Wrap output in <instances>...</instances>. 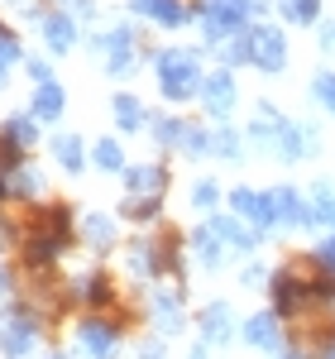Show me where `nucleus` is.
Masks as SVG:
<instances>
[{
  "label": "nucleus",
  "mask_w": 335,
  "mask_h": 359,
  "mask_svg": "<svg viewBox=\"0 0 335 359\" xmlns=\"http://www.w3.org/2000/svg\"><path fill=\"white\" fill-rule=\"evenodd\" d=\"M106 48H111V62H106L111 72H120V77H125V72H135V53H130V29H115L111 39H106Z\"/></svg>",
  "instance_id": "14"
},
{
  "label": "nucleus",
  "mask_w": 335,
  "mask_h": 359,
  "mask_svg": "<svg viewBox=\"0 0 335 359\" xmlns=\"http://www.w3.org/2000/svg\"><path fill=\"white\" fill-rule=\"evenodd\" d=\"M153 67H158V82H163L168 101H192L201 91V67H196V53H177V48H163L153 53Z\"/></svg>",
  "instance_id": "1"
},
{
  "label": "nucleus",
  "mask_w": 335,
  "mask_h": 359,
  "mask_svg": "<svg viewBox=\"0 0 335 359\" xmlns=\"http://www.w3.org/2000/svg\"><path fill=\"white\" fill-rule=\"evenodd\" d=\"M34 340H39V326L25 306H5L0 311V350L10 359H29L34 355Z\"/></svg>",
  "instance_id": "2"
},
{
  "label": "nucleus",
  "mask_w": 335,
  "mask_h": 359,
  "mask_svg": "<svg viewBox=\"0 0 335 359\" xmlns=\"http://www.w3.org/2000/svg\"><path fill=\"white\" fill-rule=\"evenodd\" d=\"M331 39H335V29H331Z\"/></svg>",
  "instance_id": "43"
},
{
  "label": "nucleus",
  "mask_w": 335,
  "mask_h": 359,
  "mask_svg": "<svg viewBox=\"0 0 335 359\" xmlns=\"http://www.w3.org/2000/svg\"><path fill=\"white\" fill-rule=\"evenodd\" d=\"M316 221H331L335 225V192H331V182L316 187Z\"/></svg>",
  "instance_id": "29"
},
{
  "label": "nucleus",
  "mask_w": 335,
  "mask_h": 359,
  "mask_svg": "<svg viewBox=\"0 0 335 359\" xmlns=\"http://www.w3.org/2000/svg\"><path fill=\"white\" fill-rule=\"evenodd\" d=\"M153 316H158V331H163V335L182 331V306H177V297H168V292H153Z\"/></svg>",
  "instance_id": "17"
},
{
  "label": "nucleus",
  "mask_w": 335,
  "mask_h": 359,
  "mask_svg": "<svg viewBox=\"0 0 335 359\" xmlns=\"http://www.w3.org/2000/svg\"><path fill=\"white\" fill-rule=\"evenodd\" d=\"M230 206H235L240 216H249L254 225H264V230H273V225H278V211H273V196H264V192H249V187H235V192H230Z\"/></svg>",
  "instance_id": "7"
},
{
  "label": "nucleus",
  "mask_w": 335,
  "mask_h": 359,
  "mask_svg": "<svg viewBox=\"0 0 335 359\" xmlns=\"http://www.w3.org/2000/svg\"><path fill=\"white\" fill-rule=\"evenodd\" d=\"M135 15H149L153 25H163V29L187 25V10H182L177 0H135Z\"/></svg>",
  "instance_id": "11"
},
{
  "label": "nucleus",
  "mask_w": 335,
  "mask_h": 359,
  "mask_svg": "<svg viewBox=\"0 0 335 359\" xmlns=\"http://www.w3.org/2000/svg\"><path fill=\"white\" fill-rule=\"evenodd\" d=\"M10 283H15V278H10L5 269H0V292H10Z\"/></svg>",
  "instance_id": "39"
},
{
  "label": "nucleus",
  "mask_w": 335,
  "mask_h": 359,
  "mask_svg": "<svg viewBox=\"0 0 335 359\" xmlns=\"http://www.w3.org/2000/svg\"><path fill=\"white\" fill-rule=\"evenodd\" d=\"M321 264H326V269H335V240H326V245H321Z\"/></svg>",
  "instance_id": "37"
},
{
  "label": "nucleus",
  "mask_w": 335,
  "mask_h": 359,
  "mask_svg": "<svg viewBox=\"0 0 335 359\" xmlns=\"http://www.w3.org/2000/svg\"><path fill=\"white\" fill-rule=\"evenodd\" d=\"M230 331H235V316H230V306H225V302L201 306V335H206L211 345H225Z\"/></svg>",
  "instance_id": "10"
},
{
  "label": "nucleus",
  "mask_w": 335,
  "mask_h": 359,
  "mask_svg": "<svg viewBox=\"0 0 335 359\" xmlns=\"http://www.w3.org/2000/svg\"><path fill=\"white\" fill-rule=\"evenodd\" d=\"M211 149H216V154H221V158H240V139L230 135V130H221V135L211 139Z\"/></svg>",
  "instance_id": "32"
},
{
  "label": "nucleus",
  "mask_w": 335,
  "mask_h": 359,
  "mask_svg": "<svg viewBox=\"0 0 335 359\" xmlns=\"http://www.w3.org/2000/svg\"><path fill=\"white\" fill-rule=\"evenodd\" d=\"M53 154H57V163L67 168V172H82L86 149H82V139H77V135H57L53 139Z\"/></svg>",
  "instance_id": "16"
},
{
  "label": "nucleus",
  "mask_w": 335,
  "mask_h": 359,
  "mask_svg": "<svg viewBox=\"0 0 335 359\" xmlns=\"http://www.w3.org/2000/svg\"><path fill=\"white\" fill-rule=\"evenodd\" d=\"M326 359H335V345H331V350H326Z\"/></svg>",
  "instance_id": "40"
},
{
  "label": "nucleus",
  "mask_w": 335,
  "mask_h": 359,
  "mask_svg": "<svg viewBox=\"0 0 335 359\" xmlns=\"http://www.w3.org/2000/svg\"><path fill=\"white\" fill-rule=\"evenodd\" d=\"M245 10H264V0H206V39H225L245 25Z\"/></svg>",
  "instance_id": "3"
},
{
  "label": "nucleus",
  "mask_w": 335,
  "mask_h": 359,
  "mask_svg": "<svg viewBox=\"0 0 335 359\" xmlns=\"http://www.w3.org/2000/svg\"><path fill=\"white\" fill-rule=\"evenodd\" d=\"M67 230H72V225H67V206H53L48 230L29 240V259H34V264H48V259H57V249L67 245Z\"/></svg>",
  "instance_id": "5"
},
{
  "label": "nucleus",
  "mask_w": 335,
  "mask_h": 359,
  "mask_svg": "<svg viewBox=\"0 0 335 359\" xmlns=\"http://www.w3.org/2000/svg\"><path fill=\"white\" fill-rule=\"evenodd\" d=\"M201 101H206V111H211V115H230V111H235V82H230V72L206 77V86H201Z\"/></svg>",
  "instance_id": "8"
},
{
  "label": "nucleus",
  "mask_w": 335,
  "mask_h": 359,
  "mask_svg": "<svg viewBox=\"0 0 335 359\" xmlns=\"http://www.w3.org/2000/svg\"><path fill=\"white\" fill-rule=\"evenodd\" d=\"M249 39H254V62H259L264 72H282V62H287V43H282L278 29L259 25V29H249Z\"/></svg>",
  "instance_id": "6"
},
{
  "label": "nucleus",
  "mask_w": 335,
  "mask_h": 359,
  "mask_svg": "<svg viewBox=\"0 0 335 359\" xmlns=\"http://www.w3.org/2000/svg\"><path fill=\"white\" fill-rule=\"evenodd\" d=\"M82 297H86V302H96V306L111 302V292H106V283H101V278H86V283H82Z\"/></svg>",
  "instance_id": "33"
},
{
  "label": "nucleus",
  "mask_w": 335,
  "mask_h": 359,
  "mask_svg": "<svg viewBox=\"0 0 335 359\" xmlns=\"http://www.w3.org/2000/svg\"><path fill=\"white\" fill-rule=\"evenodd\" d=\"M39 29H43V39H48L53 53H67V48L77 43V20H72V15H43Z\"/></svg>",
  "instance_id": "9"
},
{
  "label": "nucleus",
  "mask_w": 335,
  "mask_h": 359,
  "mask_svg": "<svg viewBox=\"0 0 335 359\" xmlns=\"http://www.w3.org/2000/svg\"><path fill=\"white\" fill-rule=\"evenodd\" d=\"M282 359H297V355H282Z\"/></svg>",
  "instance_id": "42"
},
{
  "label": "nucleus",
  "mask_w": 335,
  "mask_h": 359,
  "mask_svg": "<svg viewBox=\"0 0 335 359\" xmlns=\"http://www.w3.org/2000/svg\"><path fill=\"white\" fill-rule=\"evenodd\" d=\"M86 240H91V245L96 249H111V240H115V221L111 216H86Z\"/></svg>",
  "instance_id": "21"
},
{
  "label": "nucleus",
  "mask_w": 335,
  "mask_h": 359,
  "mask_svg": "<svg viewBox=\"0 0 335 359\" xmlns=\"http://www.w3.org/2000/svg\"><path fill=\"white\" fill-rule=\"evenodd\" d=\"M139 359H163V345H153V340H149V345L139 350Z\"/></svg>",
  "instance_id": "38"
},
{
  "label": "nucleus",
  "mask_w": 335,
  "mask_h": 359,
  "mask_svg": "<svg viewBox=\"0 0 335 359\" xmlns=\"http://www.w3.org/2000/svg\"><path fill=\"white\" fill-rule=\"evenodd\" d=\"M282 15H287V20H297V25H316L321 0H282Z\"/></svg>",
  "instance_id": "23"
},
{
  "label": "nucleus",
  "mask_w": 335,
  "mask_h": 359,
  "mask_svg": "<svg viewBox=\"0 0 335 359\" xmlns=\"http://www.w3.org/2000/svg\"><path fill=\"white\" fill-rule=\"evenodd\" d=\"M311 91L321 96V106L335 115V72H316V82H311Z\"/></svg>",
  "instance_id": "28"
},
{
  "label": "nucleus",
  "mask_w": 335,
  "mask_h": 359,
  "mask_svg": "<svg viewBox=\"0 0 335 359\" xmlns=\"http://www.w3.org/2000/svg\"><path fill=\"white\" fill-rule=\"evenodd\" d=\"M177 149H182V154H206V149H211V135H206V130H196V125H187Z\"/></svg>",
  "instance_id": "27"
},
{
  "label": "nucleus",
  "mask_w": 335,
  "mask_h": 359,
  "mask_svg": "<svg viewBox=\"0 0 335 359\" xmlns=\"http://www.w3.org/2000/svg\"><path fill=\"white\" fill-rule=\"evenodd\" d=\"M0 196H5V182H0Z\"/></svg>",
  "instance_id": "41"
},
{
  "label": "nucleus",
  "mask_w": 335,
  "mask_h": 359,
  "mask_svg": "<svg viewBox=\"0 0 335 359\" xmlns=\"http://www.w3.org/2000/svg\"><path fill=\"white\" fill-rule=\"evenodd\" d=\"M149 125H153V139H158V144H182V130H187V125H177V120H168V115H153Z\"/></svg>",
  "instance_id": "25"
},
{
  "label": "nucleus",
  "mask_w": 335,
  "mask_h": 359,
  "mask_svg": "<svg viewBox=\"0 0 335 359\" xmlns=\"http://www.w3.org/2000/svg\"><path fill=\"white\" fill-rule=\"evenodd\" d=\"M5 139L20 144V149H29V144L39 139V125H34V120H10V125H5Z\"/></svg>",
  "instance_id": "26"
},
{
  "label": "nucleus",
  "mask_w": 335,
  "mask_h": 359,
  "mask_svg": "<svg viewBox=\"0 0 335 359\" xmlns=\"http://www.w3.org/2000/svg\"><path fill=\"white\" fill-rule=\"evenodd\" d=\"M115 120H120V125L135 135V130L144 125V106L135 101V96H115Z\"/></svg>",
  "instance_id": "22"
},
{
  "label": "nucleus",
  "mask_w": 335,
  "mask_h": 359,
  "mask_svg": "<svg viewBox=\"0 0 335 359\" xmlns=\"http://www.w3.org/2000/svg\"><path fill=\"white\" fill-rule=\"evenodd\" d=\"M211 230L221 235V245H230V249H240V254H249L259 240H254V230H245V225L235 221V216H216L211 221Z\"/></svg>",
  "instance_id": "13"
},
{
  "label": "nucleus",
  "mask_w": 335,
  "mask_h": 359,
  "mask_svg": "<svg viewBox=\"0 0 335 359\" xmlns=\"http://www.w3.org/2000/svg\"><path fill=\"white\" fill-rule=\"evenodd\" d=\"M245 340H249V345H259V350H278V345H282L278 316H273V311H259L249 326H245Z\"/></svg>",
  "instance_id": "12"
},
{
  "label": "nucleus",
  "mask_w": 335,
  "mask_h": 359,
  "mask_svg": "<svg viewBox=\"0 0 335 359\" xmlns=\"http://www.w3.org/2000/svg\"><path fill=\"white\" fill-rule=\"evenodd\" d=\"M48 359H57V355H48Z\"/></svg>",
  "instance_id": "44"
},
{
  "label": "nucleus",
  "mask_w": 335,
  "mask_h": 359,
  "mask_svg": "<svg viewBox=\"0 0 335 359\" xmlns=\"http://www.w3.org/2000/svg\"><path fill=\"white\" fill-rule=\"evenodd\" d=\"M10 187H15V192H20V196H29V192H39V177H34L29 168H20V172L10 177Z\"/></svg>",
  "instance_id": "34"
},
{
  "label": "nucleus",
  "mask_w": 335,
  "mask_h": 359,
  "mask_svg": "<svg viewBox=\"0 0 335 359\" xmlns=\"http://www.w3.org/2000/svg\"><path fill=\"white\" fill-rule=\"evenodd\" d=\"M125 187H130V192L135 196H144V192H158V187H163V168H130V172H125Z\"/></svg>",
  "instance_id": "19"
},
{
  "label": "nucleus",
  "mask_w": 335,
  "mask_h": 359,
  "mask_svg": "<svg viewBox=\"0 0 335 359\" xmlns=\"http://www.w3.org/2000/svg\"><path fill=\"white\" fill-rule=\"evenodd\" d=\"M77 350L91 359H115V350H120V331H115L111 321H82L77 326Z\"/></svg>",
  "instance_id": "4"
},
{
  "label": "nucleus",
  "mask_w": 335,
  "mask_h": 359,
  "mask_svg": "<svg viewBox=\"0 0 335 359\" xmlns=\"http://www.w3.org/2000/svg\"><path fill=\"white\" fill-rule=\"evenodd\" d=\"M62 115V86H39V96H34V120H57Z\"/></svg>",
  "instance_id": "20"
},
{
  "label": "nucleus",
  "mask_w": 335,
  "mask_h": 359,
  "mask_svg": "<svg viewBox=\"0 0 335 359\" xmlns=\"http://www.w3.org/2000/svg\"><path fill=\"white\" fill-rule=\"evenodd\" d=\"M96 168H106V172H120V168H125V154H120L115 139H101V144H96Z\"/></svg>",
  "instance_id": "24"
},
{
  "label": "nucleus",
  "mask_w": 335,
  "mask_h": 359,
  "mask_svg": "<svg viewBox=\"0 0 335 359\" xmlns=\"http://www.w3.org/2000/svg\"><path fill=\"white\" fill-rule=\"evenodd\" d=\"M29 77H34L39 86H48V82H53V67H48L43 57H29Z\"/></svg>",
  "instance_id": "35"
},
{
  "label": "nucleus",
  "mask_w": 335,
  "mask_h": 359,
  "mask_svg": "<svg viewBox=\"0 0 335 359\" xmlns=\"http://www.w3.org/2000/svg\"><path fill=\"white\" fill-rule=\"evenodd\" d=\"M273 302H278V316H292L302 306V287L292 283V273H273Z\"/></svg>",
  "instance_id": "15"
},
{
  "label": "nucleus",
  "mask_w": 335,
  "mask_h": 359,
  "mask_svg": "<svg viewBox=\"0 0 335 359\" xmlns=\"http://www.w3.org/2000/svg\"><path fill=\"white\" fill-rule=\"evenodd\" d=\"M15 57H20V43H15L10 34H0V82H5V72L15 67Z\"/></svg>",
  "instance_id": "31"
},
{
  "label": "nucleus",
  "mask_w": 335,
  "mask_h": 359,
  "mask_svg": "<svg viewBox=\"0 0 335 359\" xmlns=\"http://www.w3.org/2000/svg\"><path fill=\"white\" fill-rule=\"evenodd\" d=\"M216 201H221V187H216V182H196V187H192V206L211 211Z\"/></svg>",
  "instance_id": "30"
},
{
  "label": "nucleus",
  "mask_w": 335,
  "mask_h": 359,
  "mask_svg": "<svg viewBox=\"0 0 335 359\" xmlns=\"http://www.w3.org/2000/svg\"><path fill=\"white\" fill-rule=\"evenodd\" d=\"M192 249H196V264H201V269H216V264H221V235H216L211 225L192 235Z\"/></svg>",
  "instance_id": "18"
},
{
  "label": "nucleus",
  "mask_w": 335,
  "mask_h": 359,
  "mask_svg": "<svg viewBox=\"0 0 335 359\" xmlns=\"http://www.w3.org/2000/svg\"><path fill=\"white\" fill-rule=\"evenodd\" d=\"M125 211H130L135 221H153V216H158V201H130Z\"/></svg>",
  "instance_id": "36"
}]
</instances>
